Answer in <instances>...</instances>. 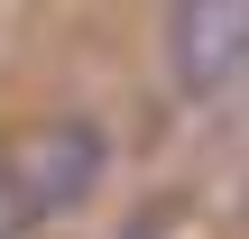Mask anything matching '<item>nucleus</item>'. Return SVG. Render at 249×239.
Masks as SVG:
<instances>
[{
    "label": "nucleus",
    "instance_id": "obj_1",
    "mask_svg": "<svg viewBox=\"0 0 249 239\" xmlns=\"http://www.w3.org/2000/svg\"><path fill=\"white\" fill-rule=\"evenodd\" d=\"M111 175V138L92 120H28L18 138H0V239H28L65 212L92 203V184Z\"/></svg>",
    "mask_w": 249,
    "mask_h": 239
},
{
    "label": "nucleus",
    "instance_id": "obj_2",
    "mask_svg": "<svg viewBox=\"0 0 249 239\" xmlns=\"http://www.w3.org/2000/svg\"><path fill=\"white\" fill-rule=\"evenodd\" d=\"M166 74L185 101H222L249 74V0H176L166 9Z\"/></svg>",
    "mask_w": 249,
    "mask_h": 239
},
{
    "label": "nucleus",
    "instance_id": "obj_3",
    "mask_svg": "<svg viewBox=\"0 0 249 239\" xmlns=\"http://www.w3.org/2000/svg\"><path fill=\"white\" fill-rule=\"evenodd\" d=\"M240 83H249V74H240Z\"/></svg>",
    "mask_w": 249,
    "mask_h": 239
}]
</instances>
